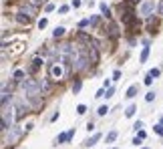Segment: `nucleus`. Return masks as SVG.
<instances>
[{"label": "nucleus", "mask_w": 163, "mask_h": 149, "mask_svg": "<svg viewBox=\"0 0 163 149\" xmlns=\"http://www.w3.org/2000/svg\"><path fill=\"white\" fill-rule=\"evenodd\" d=\"M14 111H16V109L8 107V105L2 107V131L12 129V125H14V121H16V113Z\"/></svg>", "instance_id": "1"}, {"label": "nucleus", "mask_w": 163, "mask_h": 149, "mask_svg": "<svg viewBox=\"0 0 163 149\" xmlns=\"http://www.w3.org/2000/svg\"><path fill=\"white\" fill-rule=\"evenodd\" d=\"M20 87H22L24 95H42V93H41V85H39V81H34V79H26V81H22Z\"/></svg>", "instance_id": "2"}, {"label": "nucleus", "mask_w": 163, "mask_h": 149, "mask_svg": "<svg viewBox=\"0 0 163 149\" xmlns=\"http://www.w3.org/2000/svg\"><path fill=\"white\" fill-rule=\"evenodd\" d=\"M155 10V0H145L141 6H139V14L141 16H151Z\"/></svg>", "instance_id": "3"}, {"label": "nucleus", "mask_w": 163, "mask_h": 149, "mask_svg": "<svg viewBox=\"0 0 163 149\" xmlns=\"http://www.w3.org/2000/svg\"><path fill=\"white\" fill-rule=\"evenodd\" d=\"M50 74H52V79H63L65 71H63L61 65H50Z\"/></svg>", "instance_id": "4"}, {"label": "nucleus", "mask_w": 163, "mask_h": 149, "mask_svg": "<svg viewBox=\"0 0 163 149\" xmlns=\"http://www.w3.org/2000/svg\"><path fill=\"white\" fill-rule=\"evenodd\" d=\"M41 67H42V61L39 59V57H36V59L32 61V65L28 67V71H26V73H28V74H34L36 71H39V69H41Z\"/></svg>", "instance_id": "5"}, {"label": "nucleus", "mask_w": 163, "mask_h": 149, "mask_svg": "<svg viewBox=\"0 0 163 149\" xmlns=\"http://www.w3.org/2000/svg\"><path fill=\"white\" fill-rule=\"evenodd\" d=\"M20 12H24V14H28V16H30V18H32V16H34V14H36V8H34V6H32V4H24V6H22V8H20Z\"/></svg>", "instance_id": "6"}, {"label": "nucleus", "mask_w": 163, "mask_h": 149, "mask_svg": "<svg viewBox=\"0 0 163 149\" xmlns=\"http://www.w3.org/2000/svg\"><path fill=\"white\" fill-rule=\"evenodd\" d=\"M107 30H109V37H113V38H117V37H119V26H117L115 22H109Z\"/></svg>", "instance_id": "7"}, {"label": "nucleus", "mask_w": 163, "mask_h": 149, "mask_svg": "<svg viewBox=\"0 0 163 149\" xmlns=\"http://www.w3.org/2000/svg\"><path fill=\"white\" fill-rule=\"evenodd\" d=\"M18 135H20V131L12 127V133H10V137H4V143H14V141L18 139Z\"/></svg>", "instance_id": "8"}, {"label": "nucleus", "mask_w": 163, "mask_h": 149, "mask_svg": "<svg viewBox=\"0 0 163 149\" xmlns=\"http://www.w3.org/2000/svg\"><path fill=\"white\" fill-rule=\"evenodd\" d=\"M39 85H41V93L42 95H46V93L50 91V83H48L46 79H39Z\"/></svg>", "instance_id": "9"}, {"label": "nucleus", "mask_w": 163, "mask_h": 149, "mask_svg": "<svg viewBox=\"0 0 163 149\" xmlns=\"http://www.w3.org/2000/svg\"><path fill=\"white\" fill-rule=\"evenodd\" d=\"M16 20H18L20 24H28V22H30L32 18H30L28 14H24V12H18V14H16Z\"/></svg>", "instance_id": "10"}, {"label": "nucleus", "mask_w": 163, "mask_h": 149, "mask_svg": "<svg viewBox=\"0 0 163 149\" xmlns=\"http://www.w3.org/2000/svg\"><path fill=\"white\" fill-rule=\"evenodd\" d=\"M137 91H139V87H137V85H131V87L127 89V95H125V97H127V99H133V97L137 95Z\"/></svg>", "instance_id": "11"}, {"label": "nucleus", "mask_w": 163, "mask_h": 149, "mask_svg": "<svg viewBox=\"0 0 163 149\" xmlns=\"http://www.w3.org/2000/svg\"><path fill=\"white\" fill-rule=\"evenodd\" d=\"M65 141H71V135H69V131H67V133H61V135L56 137V141H54V143H56V145H61V143H65Z\"/></svg>", "instance_id": "12"}, {"label": "nucleus", "mask_w": 163, "mask_h": 149, "mask_svg": "<svg viewBox=\"0 0 163 149\" xmlns=\"http://www.w3.org/2000/svg\"><path fill=\"white\" fill-rule=\"evenodd\" d=\"M99 139H101V133H95L93 137H89V139H87V145L91 147V145H95V143H97Z\"/></svg>", "instance_id": "13"}, {"label": "nucleus", "mask_w": 163, "mask_h": 149, "mask_svg": "<svg viewBox=\"0 0 163 149\" xmlns=\"http://www.w3.org/2000/svg\"><path fill=\"white\" fill-rule=\"evenodd\" d=\"M99 8H101V12H103L105 16H111V8H109L105 2H101V4H99Z\"/></svg>", "instance_id": "14"}, {"label": "nucleus", "mask_w": 163, "mask_h": 149, "mask_svg": "<svg viewBox=\"0 0 163 149\" xmlns=\"http://www.w3.org/2000/svg\"><path fill=\"white\" fill-rule=\"evenodd\" d=\"M63 34H65V26H56L54 32H52V37H54V38H61Z\"/></svg>", "instance_id": "15"}, {"label": "nucleus", "mask_w": 163, "mask_h": 149, "mask_svg": "<svg viewBox=\"0 0 163 149\" xmlns=\"http://www.w3.org/2000/svg\"><path fill=\"white\" fill-rule=\"evenodd\" d=\"M24 71H14V81H20V83H22V81H24Z\"/></svg>", "instance_id": "16"}, {"label": "nucleus", "mask_w": 163, "mask_h": 149, "mask_svg": "<svg viewBox=\"0 0 163 149\" xmlns=\"http://www.w3.org/2000/svg\"><path fill=\"white\" fill-rule=\"evenodd\" d=\"M147 57H149V46H143V50H141V63H145Z\"/></svg>", "instance_id": "17"}, {"label": "nucleus", "mask_w": 163, "mask_h": 149, "mask_svg": "<svg viewBox=\"0 0 163 149\" xmlns=\"http://www.w3.org/2000/svg\"><path fill=\"white\" fill-rule=\"evenodd\" d=\"M117 137H119V133H117V131H111V133L107 135V143H113Z\"/></svg>", "instance_id": "18"}, {"label": "nucleus", "mask_w": 163, "mask_h": 149, "mask_svg": "<svg viewBox=\"0 0 163 149\" xmlns=\"http://www.w3.org/2000/svg\"><path fill=\"white\" fill-rule=\"evenodd\" d=\"M135 111H137V107H135V105H129V107H127V111H125V115H127V117H133Z\"/></svg>", "instance_id": "19"}, {"label": "nucleus", "mask_w": 163, "mask_h": 149, "mask_svg": "<svg viewBox=\"0 0 163 149\" xmlns=\"http://www.w3.org/2000/svg\"><path fill=\"white\" fill-rule=\"evenodd\" d=\"M81 87H83L81 81H75V83H73V93H79V91H81Z\"/></svg>", "instance_id": "20"}, {"label": "nucleus", "mask_w": 163, "mask_h": 149, "mask_svg": "<svg viewBox=\"0 0 163 149\" xmlns=\"http://www.w3.org/2000/svg\"><path fill=\"white\" fill-rule=\"evenodd\" d=\"M153 99H155V91H149V93L145 95V101H147V103H151Z\"/></svg>", "instance_id": "21"}, {"label": "nucleus", "mask_w": 163, "mask_h": 149, "mask_svg": "<svg viewBox=\"0 0 163 149\" xmlns=\"http://www.w3.org/2000/svg\"><path fill=\"white\" fill-rule=\"evenodd\" d=\"M99 115H107V113H109V107H107V105H103V107H99Z\"/></svg>", "instance_id": "22"}, {"label": "nucleus", "mask_w": 163, "mask_h": 149, "mask_svg": "<svg viewBox=\"0 0 163 149\" xmlns=\"http://www.w3.org/2000/svg\"><path fill=\"white\" fill-rule=\"evenodd\" d=\"M46 24H48V20H46V18H42V20H39V28H46Z\"/></svg>", "instance_id": "23"}, {"label": "nucleus", "mask_w": 163, "mask_h": 149, "mask_svg": "<svg viewBox=\"0 0 163 149\" xmlns=\"http://www.w3.org/2000/svg\"><path fill=\"white\" fill-rule=\"evenodd\" d=\"M155 133H157V135H163V123L155 125Z\"/></svg>", "instance_id": "24"}, {"label": "nucleus", "mask_w": 163, "mask_h": 149, "mask_svg": "<svg viewBox=\"0 0 163 149\" xmlns=\"http://www.w3.org/2000/svg\"><path fill=\"white\" fill-rule=\"evenodd\" d=\"M77 113H79V115H85V113H87V107H85V105H79V107H77Z\"/></svg>", "instance_id": "25"}, {"label": "nucleus", "mask_w": 163, "mask_h": 149, "mask_svg": "<svg viewBox=\"0 0 163 149\" xmlns=\"http://www.w3.org/2000/svg\"><path fill=\"white\" fill-rule=\"evenodd\" d=\"M145 85H147V87H151V85H153V77H149V74H147V77H145Z\"/></svg>", "instance_id": "26"}, {"label": "nucleus", "mask_w": 163, "mask_h": 149, "mask_svg": "<svg viewBox=\"0 0 163 149\" xmlns=\"http://www.w3.org/2000/svg\"><path fill=\"white\" fill-rule=\"evenodd\" d=\"M97 97H99V99H101V97H107V91H105V89H99V91H97Z\"/></svg>", "instance_id": "27"}, {"label": "nucleus", "mask_w": 163, "mask_h": 149, "mask_svg": "<svg viewBox=\"0 0 163 149\" xmlns=\"http://www.w3.org/2000/svg\"><path fill=\"white\" fill-rule=\"evenodd\" d=\"M149 77H159V69H151V71H149Z\"/></svg>", "instance_id": "28"}, {"label": "nucleus", "mask_w": 163, "mask_h": 149, "mask_svg": "<svg viewBox=\"0 0 163 149\" xmlns=\"http://www.w3.org/2000/svg\"><path fill=\"white\" fill-rule=\"evenodd\" d=\"M113 93H115V89H113V87H109V89H107V99H109V97H113Z\"/></svg>", "instance_id": "29"}, {"label": "nucleus", "mask_w": 163, "mask_h": 149, "mask_svg": "<svg viewBox=\"0 0 163 149\" xmlns=\"http://www.w3.org/2000/svg\"><path fill=\"white\" fill-rule=\"evenodd\" d=\"M133 127H135V129H137V131H141V127H143V121H137V123H135V125H133Z\"/></svg>", "instance_id": "30"}, {"label": "nucleus", "mask_w": 163, "mask_h": 149, "mask_svg": "<svg viewBox=\"0 0 163 149\" xmlns=\"http://www.w3.org/2000/svg\"><path fill=\"white\" fill-rule=\"evenodd\" d=\"M44 10H46V12H52V10H54V6H52V4H46V6H44Z\"/></svg>", "instance_id": "31"}, {"label": "nucleus", "mask_w": 163, "mask_h": 149, "mask_svg": "<svg viewBox=\"0 0 163 149\" xmlns=\"http://www.w3.org/2000/svg\"><path fill=\"white\" fill-rule=\"evenodd\" d=\"M58 12H61V14H65V12H69V6H61V8H58Z\"/></svg>", "instance_id": "32"}, {"label": "nucleus", "mask_w": 163, "mask_h": 149, "mask_svg": "<svg viewBox=\"0 0 163 149\" xmlns=\"http://www.w3.org/2000/svg\"><path fill=\"white\" fill-rule=\"evenodd\" d=\"M91 24H93V26H97V24H99V18H97V16H93V18H91Z\"/></svg>", "instance_id": "33"}, {"label": "nucleus", "mask_w": 163, "mask_h": 149, "mask_svg": "<svg viewBox=\"0 0 163 149\" xmlns=\"http://www.w3.org/2000/svg\"><path fill=\"white\" fill-rule=\"evenodd\" d=\"M141 141H143V139H141V137H139V135H137V137H135V139H133V145H139V143H141Z\"/></svg>", "instance_id": "34"}, {"label": "nucleus", "mask_w": 163, "mask_h": 149, "mask_svg": "<svg viewBox=\"0 0 163 149\" xmlns=\"http://www.w3.org/2000/svg\"><path fill=\"white\" fill-rule=\"evenodd\" d=\"M113 79H121V71H115V73H113Z\"/></svg>", "instance_id": "35"}, {"label": "nucleus", "mask_w": 163, "mask_h": 149, "mask_svg": "<svg viewBox=\"0 0 163 149\" xmlns=\"http://www.w3.org/2000/svg\"><path fill=\"white\" fill-rule=\"evenodd\" d=\"M73 6H75V8H79V6H81V0H73Z\"/></svg>", "instance_id": "36"}, {"label": "nucleus", "mask_w": 163, "mask_h": 149, "mask_svg": "<svg viewBox=\"0 0 163 149\" xmlns=\"http://www.w3.org/2000/svg\"><path fill=\"white\" fill-rule=\"evenodd\" d=\"M159 12L163 14V0H161V4H159Z\"/></svg>", "instance_id": "37"}, {"label": "nucleus", "mask_w": 163, "mask_h": 149, "mask_svg": "<svg viewBox=\"0 0 163 149\" xmlns=\"http://www.w3.org/2000/svg\"><path fill=\"white\" fill-rule=\"evenodd\" d=\"M131 2H139V0H131Z\"/></svg>", "instance_id": "38"}, {"label": "nucleus", "mask_w": 163, "mask_h": 149, "mask_svg": "<svg viewBox=\"0 0 163 149\" xmlns=\"http://www.w3.org/2000/svg\"><path fill=\"white\" fill-rule=\"evenodd\" d=\"M41 2H46V0H41Z\"/></svg>", "instance_id": "39"}]
</instances>
